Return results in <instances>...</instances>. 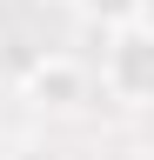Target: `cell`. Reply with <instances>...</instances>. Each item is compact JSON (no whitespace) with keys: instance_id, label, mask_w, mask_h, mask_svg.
<instances>
[{"instance_id":"3957f363","label":"cell","mask_w":154,"mask_h":160,"mask_svg":"<svg viewBox=\"0 0 154 160\" xmlns=\"http://www.w3.org/2000/svg\"><path fill=\"white\" fill-rule=\"evenodd\" d=\"M74 13H81L87 27L114 33V27H134V20H147V0H74Z\"/></svg>"},{"instance_id":"6da1fadb","label":"cell","mask_w":154,"mask_h":160,"mask_svg":"<svg viewBox=\"0 0 154 160\" xmlns=\"http://www.w3.org/2000/svg\"><path fill=\"white\" fill-rule=\"evenodd\" d=\"M101 93L121 100V107H147L154 100V33L147 20H134V27H114L101 33Z\"/></svg>"},{"instance_id":"7a4b0ae2","label":"cell","mask_w":154,"mask_h":160,"mask_svg":"<svg viewBox=\"0 0 154 160\" xmlns=\"http://www.w3.org/2000/svg\"><path fill=\"white\" fill-rule=\"evenodd\" d=\"M20 100L40 107V113H81L94 100V67L74 60V53H40L20 80Z\"/></svg>"}]
</instances>
